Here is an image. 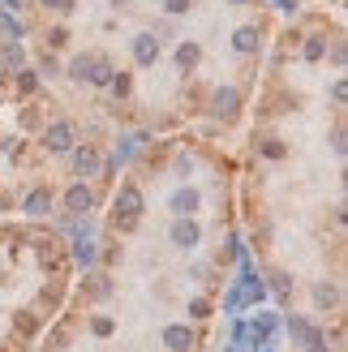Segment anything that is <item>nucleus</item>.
<instances>
[{"label":"nucleus","instance_id":"obj_1","mask_svg":"<svg viewBox=\"0 0 348 352\" xmlns=\"http://www.w3.org/2000/svg\"><path fill=\"white\" fill-rule=\"evenodd\" d=\"M202 241V228L194 223V219H177V223H172V245H177V250H194V245Z\"/></svg>","mask_w":348,"mask_h":352},{"label":"nucleus","instance_id":"obj_2","mask_svg":"<svg viewBox=\"0 0 348 352\" xmlns=\"http://www.w3.org/2000/svg\"><path fill=\"white\" fill-rule=\"evenodd\" d=\"M43 146L47 151H69L74 146V125H69V120H56V125H47V133H43Z\"/></svg>","mask_w":348,"mask_h":352},{"label":"nucleus","instance_id":"obj_3","mask_svg":"<svg viewBox=\"0 0 348 352\" xmlns=\"http://www.w3.org/2000/svg\"><path fill=\"white\" fill-rule=\"evenodd\" d=\"M232 47L241 52V56H250V52L263 47V30H258V26H241V30L232 34Z\"/></svg>","mask_w":348,"mask_h":352},{"label":"nucleus","instance_id":"obj_4","mask_svg":"<svg viewBox=\"0 0 348 352\" xmlns=\"http://www.w3.org/2000/svg\"><path fill=\"white\" fill-rule=\"evenodd\" d=\"M164 344H168L172 352H189V348H194V331H189L185 322H177V327L164 331Z\"/></svg>","mask_w":348,"mask_h":352},{"label":"nucleus","instance_id":"obj_5","mask_svg":"<svg viewBox=\"0 0 348 352\" xmlns=\"http://www.w3.org/2000/svg\"><path fill=\"white\" fill-rule=\"evenodd\" d=\"M133 56H138V65H155V60H160V43H155V34H138V39H133Z\"/></svg>","mask_w":348,"mask_h":352},{"label":"nucleus","instance_id":"obj_6","mask_svg":"<svg viewBox=\"0 0 348 352\" xmlns=\"http://www.w3.org/2000/svg\"><path fill=\"white\" fill-rule=\"evenodd\" d=\"M65 206L74 210V215H82V210H91V206H95V193L86 189V185H74V189L65 193Z\"/></svg>","mask_w":348,"mask_h":352},{"label":"nucleus","instance_id":"obj_7","mask_svg":"<svg viewBox=\"0 0 348 352\" xmlns=\"http://www.w3.org/2000/svg\"><path fill=\"white\" fill-rule=\"evenodd\" d=\"M172 210H177L181 219L194 215V210H198V189H177V193H172Z\"/></svg>","mask_w":348,"mask_h":352},{"label":"nucleus","instance_id":"obj_8","mask_svg":"<svg viewBox=\"0 0 348 352\" xmlns=\"http://www.w3.org/2000/svg\"><path fill=\"white\" fill-rule=\"evenodd\" d=\"M237 108H241V95L232 91V86H228V91H219V95H215V112H219L224 120H232V116H237Z\"/></svg>","mask_w":348,"mask_h":352},{"label":"nucleus","instance_id":"obj_9","mask_svg":"<svg viewBox=\"0 0 348 352\" xmlns=\"http://www.w3.org/2000/svg\"><path fill=\"white\" fill-rule=\"evenodd\" d=\"M47 210H52V189H34L26 198V215L39 219V215H47Z\"/></svg>","mask_w":348,"mask_h":352},{"label":"nucleus","instance_id":"obj_10","mask_svg":"<svg viewBox=\"0 0 348 352\" xmlns=\"http://www.w3.org/2000/svg\"><path fill=\"white\" fill-rule=\"evenodd\" d=\"M74 168H78V172H86V176H91V172L99 168V160H95V151H91V146H82V151L74 155Z\"/></svg>","mask_w":348,"mask_h":352},{"label":"nucleus","instance_id":"obj_11","mask_svg":"<svg viewBox=\"0 0 348 352\" xmlns=\"http://www.w3.org/2000/svg\"><path fill=\"white\" fill-rule=\"evenodd\" d=\"M198 56H202V52H198V43H181V47H177V60H181V69H194V65H198Z\"/></svg>","mask_w":348,"mask_h":352},{"label":"nucleus","instance_id":"obj_12","mask_svg":"<svg viewBox=\"0 0 348 352\" xmlns=\"http://www.w3.org/2000/svg\"><path fill=\"white\" fill-rule=\"evenodd\" d=\"M91 331H95L99 340H108L112 331H116V322H112V318H103V314H99V318H91Z\"/></svg>","mask_w":348,"mask_h":352},{"label":"nucleus","instance_id":"obj_13","mask_svg":"<svg viewBox=\"0 0 348 352\" xmlns=\"http://www.w3.org/2000/svg\"><path fill=\"white\" fill-rule=\"evenodd\" d=\"M314 301H318V305H336V288H331V284H318V288H314Z\"/></svg>","mask_w":348,"mask_h":352},{"label":"nucleus","instance_id":"obj_14","mask_svg":"<svg viewBox=\"0 0 348 352\" xmlns=\"http://www.w3.org/2000/svg\"><path fill=\"white\" fill-rule=\"evenodd\" d=\"M65 43H69V30H65V26L47 30V47H65Z\"/></svg>","mask_w":348,"mask_h":352},{"label":"nucleus","instance_id":"obj_15","mask_svg":"<svg viewBox=\"0 0 348 352\" xmlns=\"http://www.w3.org/2000/svg\"><path fill=\"white\" fill-rule=\"evenodd\" d=\"M189 5H194V0H164L168 13H189Z\"/></svg>","mask_w":348,"mask_h":352},{"label":"nucleus","instance_id":"obj_16","mask_svg":"<svg viewBox=\"0 0 348 352\" xmlns=\"http://www.w3.org/2000/svg\"><path fill=\"white\" fill-rule=\"evenodd\" d=\"M189 314H194V318H206V314H211V305L198 296V301H189Z\"/></svg>","mask_w":348,"mask_h":352},{"label":"nucleus","instance_id":"obj_17","mask_svg":"<svg viewBox=\"0 0 348 352\" xmlns=\"http://www.w3.org/2000/svg\"><path fill=\"white\" fill-rule=\"evenodd\" d=\"M267 155H271V160H280V155H284V146H280V138H267V146H263Z\"/></svg>","mask_w":348,"mask_h":352},{"label":"nucleus","instance_id":"obj_18","mask_svg":"<svg viewBox=\"0 0 348 352\" xmlns=\"http://www.w3.org/2000/svg\"><path fill=\"white\" fill-rule=\"evenodd\" d=\"M43 5L56 9V13H69V9H74V0H43Z\"/></svg>","mask_w":348,"mask_h":352},{"label":"nucleus","instance_id":"obj_19","mask_svg":"<svg viewBox=\"0 0 348 352\" xmlns=\"http://www.w3.org/2000/svg\"><path fill=\"white\" fill-rule=\"evenodd\" d=\"M17 91H34V74H22V78H17Z\"/></svg>","mask_w":348,"mask_h":352},{"label":"nucleus","instance_id":"obj_20","mask_svg":"<svg viewBox=\"0 0 348 352\" xmlns=\"http://www.w3.org/2000/svg\"><path fill=\"white\" fill-rule=\"evenodd\" d=\"M5 5H9V9H22V0H5Z\"/></svg>","mask_w":348,"mask_h":352}]
</instances>
